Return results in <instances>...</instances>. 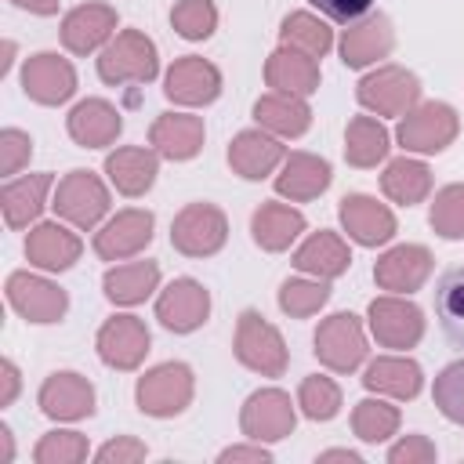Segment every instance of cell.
Masks as SVG:
<instances>
[{
  "label": "cell",
  "mask_w": 464,
  "mask_h": 464,
  "mask_svg": "<svg viewBox=\"0 0 464 464\" xmlns=\"http://www.w3.org/2000/svg\"><path fill=\"white\" fill-rule=\"evenodd\" d=\"M83 457H87V439L80 431H47L33 450L36 464H80Z\"/></svg>",
  "instance_id": "45"
},
{
  "label": "cell",
  "mask_w": 464,
  "mask_h": 464,
  "mask_svg": "<svg viewBox=\"0 0 464 464\" xmlns=\"http://www.w3.org/2000/svg\"><path fill=\"white\" fill-rule=\"evenodd\" d=\"M160 286V265L156 261H127L105 272L102 290L112 304H141Z\"/></svg>",
  "instance_id": "34"
},
{
  "label": "cell",
  "mask_w": 464,
  "mask_h": 464,
  "mask_svg": "<svg viewBox=\"0 0 464 464\" xmlns=\"http://www.w3.org/2000/svg\"><path fill=\"white\" fill-rule=\"evenodd\" d=\"M14 457V442H11V428L7 424H0V460L7 464Z\"/></svg>",
  "instance_id": "53"
},
{
  "label": "cell",
  "mask_w": 464,
  "mask_h": 464,
  "mask_svg": "<svg viewBox=\"0 0 464 464\" xmlns=\"http://www.w3.org/2000/svg\"><path fill=\"white\" fill-rule=\"evenodd\" d=\"M228 221L214 203H188L170 221V246L185 257H210L225 246Z\"/></svg>",
  "instance_id": "6"
},
{
  "label": "cell",
  "mask_w": 464,
  "mask_h": 464,
  "mask_svg": "<svg viewBox=\"0 0 464 464\" xmlns=\"http://www.w3.org/2000/svg\"><path fill=\"white\" fill-rule=\"evenodd\" d=\"M352 265V250L337 232H312L297 250H294V268L315 276V279H337Z\"/></svg>",
  "instance_id": "30"
},
{
  "label": "cell",
  "mask_w": 464,
  "mask_h": 464,
  "mask_svg": "<svg viewBox=\"0 0 464 464\" xmlns=\"http://www.w3.org/2000/svg\"><path fill=\"white\" fill-rule=\"evenodd\" d=\"M355 98L373 116H406L420 105V80L402 65H381L359 80Z\"/></svg>",
  "instance_id": "3"
},
{
  "label": "cell",
  "mask_w": 464,
  "mask_h": 464,
  "mask_svg": "<svg viewBox=\"0 0 464 464\" xmlns=\"http://www.w3.org/2000/svg\"><path fill=\"white\" fill-rule=\"evenodd\" d=\"M312 7H319L326 18H334V22H355V18H362V14H370V7H373V0H308Z\"/></svg>",
  "instance_id": "49"
},
{
  "label": "cell",
  "mask_w": 464,
  "mask_h": 464,
  "mask_svg": "<svg viewBox=\"0 0 464 464\" xmlns=\"http://www.w3.org/2000/svg\"><path fill=\"white\" fill-rule=\"evenodd\" d=\"M94 457H98L102 464H134V460L145 457V442H138V439H130V435H120V439L105 442Z\"/></svg>",
  "instance_id": "48"
},
{
  "label": "cell",
  "mask_w": 464,
  "mask_h": 464,
  "mask_svg": "<svg viewBox=\"0 0 464 464\" xmlns=\"http://www.w3.org/2000/svg\"><path fill=\"white\" fill-rule=\"evenodd\" d=\"M7 304L29 323H58L69 312V294L44 276L11 272L7 276Z\"/></svg>",
  "instance_id": "11"
},
{
  "label": "cell",
  "mask_w": 464,
  "mask_h": 464,
  "mask_svg": "<svg viewBox=\"0 0 464 464\" xmlns=\"http://www.w3.org/2000/svg\"><path fill=\"white\" fill-rule=\"evenodd\" d=\"M36 402L51 420H83L94 413V388L83 373L58 370L40 384Z\"/></svg>",
  "instance_id": "19"
},
{
  "label": "cell",
  "mask_w": 464,
  "mask_h": 464,
  "mask_svg": "<svg viewBox=\"0 0 464 464\" xmlns=\"http://www.w3.org/2000/svg\"><path fill=\"white\" fill-rule=\"evenodd\" d=\"M381 188L392 203H402V207H413L420 199H428L431 192V170L420 163V160H410V156H399L384 167L381 174Z\"/></svg>",
  "instance_id": "35"
},
{
  "label": "cell",
  "mask_w": 464,
  "mask_h": 464,
  "mask_svg": "<svg viewBox=\"0 0 464 464\" xmlns=\"http://www.w3.org/2000/svg\"><path fill=\"white\" fill-rule=\"evenodd\" d=\"M283 160H286L283 141H279L276 134H268L265 127H257V130H239V134L232 138V145H228V167H232L239 178H246V181L268 178Z\"/></svg>",
  "instance_id": "20"
},
{
  "label": "cell",
  "mask_w": 464,
  "mask_h": 464,
  "mask_svg": "<svg viewBox=\"0 0 464 464\" xmlns=\"http://www.w3.org/2000/svg\"><path fill=\"white\" fill-rule=\"evenodd\" d=\"M29 156H33V138L25 130H18V127L0 130V170H4V178H14L29 163Z\"/></svg>",
  "instance_id": "46"
},
{
  "label": "cell",
  "mask_w": 464,
  "mask_h": 464,
  "mask_svg": "<svg viewBox=\"0 0 464 464\" xmlns=\"http://www.w3.org/2000/svg\"><path fill=\"white\" fill-rule=\"evenodd\" d=\"M65 127H69V138L76 145H83V149H105V145H112L120 138L123 116L105 98H83L80 105H72Z\"/></svg>",
  "instance_id": "24"
},
{
  "label": "cell",
  "mask_w": 464,
  "mask_h": 464,
  "mask_svg": "<svg viewBox=\"0 0 464 464\" xmlns=\"http://www.w3.org/2000/svg\"><path fill=\"white\" fill-rule=\"evenodd\" d=\"M170 25L185 40H207L218 29V7L210 0H178L170 11Z\"/></svg>",
  "instance_id": "43"
},
{
  "label": "cell",
  "mask_w": 464,
  "mask_h": 464,
  "mask_svg": "<svg viewBox=\"0 0 464 464\" xmlns=\"http://www.w3.org/2000/svg\"><path fill=\"white\" fill-rule=\"evenodd\" d=\"M388 130L381 120L373 116H352L348 120V130H344V160L352 167H377L384 156H388Z\"/></svg>",
  "instance_id": "36"
},
{
  "label": "cell",
  "mask_w": 464,
  "mask_h": 464,
  "mask_svg": "<svg viewBox=\"0 0 464 464\" xmlns=\"http://www.w3.org/2000/svg\"><path fill=\"white\" fill-rule=\"evenodd\" d=\"M210 315V294L196 279H174L160 297H156V319L174 330V334H192L207 323Z\"/></svg>",
  "instance_id": "17"
},
{
  "label": "cell",
  "mask_w": 464,
  "mask_h": 464,
  "mask_svg": "<svg viewBox=\"0 0 464 464\" xmlns=\"http://www.w3.org/2000/svg\"><path fill=\"white\" fill-rule=\"evenodd\" d=\"M236 359L261 377H283L290 362L283 334L254 308H246L236 323Z\"/></svg>",
  "instance_id": "2"
},
{
  "label": "cell",
  "mask_w": 464,
  "mask_h": 464,
  "mask_svg": "<svg viewBox=\"0 0 464 464\" xmlns=\"http://www.w3.org/2000/svg\"><path fill=\"white\" fill-rule=\"evenodd\" d=\"M116 33V7L109 4H80L62 18V44L72 54H91L109 44Z\"/></svg>",
  "instance_id": "23"
},
{
  "label": "cell",
  "mask_w": 464,
  "mask_h": 464,
  "mask_svg": "<svg viewBox=\"0 0 464 464\" xmlns=\"http://www.w3.org/2000/svg\"><path fill=\"white\" fill-rule=\"evenodd\" d=\"M221 464H232V460H254V464H268L272 460V453L257 442V446H228V450H221V457H218Z\"/></svg>",
  "instance_id": "50"
},
{
  "label": "cell",
  "mask_w": 464,
  "mask_h": 464,
  "mask_svg": "<svg viewBox=\"0 0 464 464\" xmlns=\"http://www.w3.org/2000/svg\"><path fill=\"white\" fill-rule=\"evenodd\" d=\"M428 225L442 239H464V185H446L435 192L431 210H428Z\"/></svg>",
  "instance_id": "42"
},
{
  "label": "cell",
  "mask_w": 464,
  "mask_h": 464,
  "mask_svg": "<svg viewBox=\"0 0 464 464\" xmlns=\"http://www.w3.org/2000/svg\"><path fill=\"white\" fill-rule=\"evenodd\" d=\"M54 185L51 174H25V178H11L0 192V207H4V221L7 228H29L44 203H47V188Z\"/></svg>",
  "instance_id": "31"
},
{
  "label": "cell",
  "mask_w": 464,
  "mask_h": 464,
  "mask_svg": "<svg viewBox=\"0 0 464 464\" xmlns=\"http://www.w3.org/2000/svg\"><path fill=\"white\" fill-rule=\"evenodd\" d=\"M304 232V214L286 203H261L250 218V236L261 250H286Z\"/></svg>",
  "instance_id": "33"
},
{
  "label": "cell",
  "mask_w": 464,
  "mask_h": 464,
  "mask_svg": "<svg viewBox=\"0 0 464 464\" xmlns=\"http://www.w3.org/2000/svg\"><path fill=\"white\" fill-rule=\"evenodd\" d=\"M105 174L123 196H145L160 174V152L141 145H123L105 156Z\"/></svg>",
  "instance_id": "27"
},
{
  "label": "cell",
  "mask_w": 464,
  "mask_h": 464,
  "mask_svg": "<svg viewBox=\"0 0 464 464\" xmlns=\"http://www.w3.org/2000/svg\"><path fill=\"white\" fill-rule=\"evenodd\" d=\"M80 250H83L80 236L69 232L58 221H40L25 236V257H29V265H36L44 272H65V268H72L80 261Z\"/></svg>",
  "instance_id": "22"
},
{
  "label": "cell",
  "mask_w": 464,
  "mask_h": 464,
  "mask_svg": "<svg viewBox=\"0 0 464 464\" xmlns=\"http://www.w3.org/2000/svg\"><path fill=\"white\" fill-rule=\"evenodd\" d=\"M0 373H4V392H0V406H11L14 402V395H18V366L11 362V359H4L0 362Z\"/></svg>",
  "instance_id": "51"
},
{
  "label": "cell",
  "mask_w": 464,
  "mask_h": 464,
  "mask_svg": "<svg viewBox=\"0 0 464 464\" xmlns=\"http://www.w3.org/2000/svg\"><path fill=\"white\" fill-rule=\"evenodd\" d=\"M22 91L40 105H62L76 94V69L54 51L29 54L22 65Z\"/></svg>",
  "instance_id": "12"
},
{
  "label": "cell",
  "mask_w": 464,
  "mask_h": 464,
  "mask_svg": "<svg viewBox=\"0 0 464 464\" xmlns=\"http://www.w3.org/2000/svg\"><path fill=\"white\" fill-rule=\"evenodd\" d=\"M362 384L377 395H388V399H413L424 384V373L413 359L406 355H377L366 373H362Z\"/></svg>",
  "instance_id": "32"
},
{
  "label": "cell",
  "mask_w": 464,
  "mask_h": 464,
  "mask_svg": "<svg viewBox=\"0 0 464 464\" xmlns=\"http://www.w3.org/2000/svg\"><path fill=\"white\" fill-rule=\"evenodd\" d=\"M319 460H348V464H359V453H352V450H326V453H319Z\"/></svg>",
  "instance_id": "54"
},
{
  "label": "cell",
  "mask_w": 464,
  "mask_h": 464,
  "mask_svg": "<svg viewBox=\"0 0 464 464\" xmlns=\"http://www.w3.org/2000/svg\"><path fill=\"white\" fill-rule=\"evenodd\" d=\"M431 250L420 243H399L392 250H384L373 265V283L388 294H413L424 286V279L431 276Z\"/></svg>",
  "instance_id": "13"
},
{
  "label": "cell",
  "mask_w": 464,
  "mask_h": 464,
  "mask_svg": "<svg viewBox=\"0 0 464 464\" xmlns=\"http://www.w3.org/2000/svg\"><path fill=\"white\" fill-rule=\"evenodd\" d=\"M330 301V286L326 279H286L279 286V308L294 319H308L315 315L323 304Z\"/></svg>",
  "instance_id": "40"
},
{
  "label": "cell",
  "mask_w": 464,
  "mask_h": 464,
  "mask_svg": "<svg viewBox=\"0 0 464 464\" xmlns=\"http://www.w3.org/2000/svg\"><path fill=\"white\" fill-rule=\"evenodd\" d=\"M431 399L439 406V413L453 424H464V359L450 362L439 377H435V388H431Z\"/></svg>",
  "instance_id": "44"
},
{
  "label": "cell",
  "mask_w": 464,
  "mask_h": 464,
  "mask_svg": "<svg viewBox=\"0 0 464 464\" xmlns=\"http://www.w3.org/2000/svg\"><path fill=\"white\" fill-rule=\"evenodd\" d=\"M460 130V120H457V109L446 105V102H424V105H413L402 120H399V145L406 152H420V156H431V152H442L446 145H453Z\"/></svg>",
  "instance_id": "5"
},
{
  "label": "cell",
  "mask_w": 464,
  "mask_h": 464,
  "mask_svg": "<svg viewBox=\"0 0 464 464\" xmlns=\"http://www.w3.org/2000/svg\"><path fill=\"white\" fill-rule=\"evenodd\" d=\"M192 392H196V381L185 362H160L145 377H138L134 399H138V410L149 417H178L192 402Z\"/></svg>",
  "instance_id": "4"
},
{
  "label": "cell",
  "mask_w": 464,
  "mask_h": 464,
  "mask_svg": "<svg viewBox=\"0 0 464 464\" xmlns=\"http://www.w3.org/2000/svg\"><path fill=\"white\" fill-rule=\"evenodd\" d=\"M279 40L283 47H294L308 58H323L330 47H334V29L319 18V14H308V11H294L283 18L279 25Z\"/></svg>",
  "instance_id": "38"
},
{
  "label": "cell",
  "mask_w": 464,
  "mask_h": 464,
  "mask_svg": "<svg viewBox=\"0 0 464 464\" xmlns=\"http://www.w3.org/2000/svg\"><path fill=\"white\" fill-rule=\"evenodd\" d=\"M366 315H370V334L377 337L381 348H413L424 337V312L399 294L373 297Z\"/></svg>",
  "instance_id": "9"
},
{
  "label": "cell",
  "mask_w": 464,
  "mask_h": 464,
  "mask_svg": "<svg viewBox=\"0 0 464 464\" xmlns=\"http://www.w3.org/2000/svg\"><path fill=\"white\" fill-rule=\"evenodd\" d=\"M294 424H297V410L290 395L279 388L254 392L239 410V428L250 442H279L294 431Z\"/></svg>",
  "instance_id": "10"
},
{
  "label": "cell",
  "mask_w": 464,
  "mask_h": 464,
  "mask_svg": "<svg viewBox=\"0 0 464 464\" xmlns=\"http://www.w3.org/2000/svg\"><path fill=\"white\" fill-rule=\"evenodd\" d=\"M203 120L192 112H160L149 127V145L167 160H192L203 149Z\"/></svg>",
  "instance_id": "25"
},
{
  "label": "cell",
  "mask_w": 464,
  "mask_h": 464,
  "mask_svg": "<svg viewBox=\"0 0 464 464\" xmlns=\"http://www.w3.org/2000/svg\"><path fill=\"white\" fill-rule=\"evenodd\" d=\"M330 163L312 152H290L283 160V170L276 174V192L290 203H308L330 188Z\"/></svg>",
  "instance_id": "26"
},
{
  "label": "cell",
  "mask_w": 464,
  "mask_h": 464,
  "mask_svg": "<svg viewBox=\"0 0 464 464\" xmlns=\"http://www.w3.org/2000/svg\"><path fill=\"white\" fill-rule=\"evenodd\" d=\"M435 460V442L428 435H402L388 450V464H428Z\"/></svg>",
  "instance_id": "47"
},
{
  "label": "cell",
  "mask_w": 464,
  "mask_h": 464,
  "mask_svg": "<svg viewBox=\"0 0 464 464\" xmlns=\"http://www.w3.org/2000/svg\"><path fill=\"white\" fill-rule=\"evenodd\" d=\"M98 355L112 370H138L149 352V326L138 315H112L98 330Z\"/></svg>",
  "instance_id": "15"
},
{
  "label": "cell",
  "mask_w": 464,
  "mask_h": 464,
  "mask_svg": "<svg viewBox=\"0 0 464 464\" xmlns=\"http://www.w3.org/2000/svg\"><path fill=\"white\" fill-rule=\"evenodd\" d=\"M352 431L362 442H384L399 431V410L384 399H362L352 410Z\"/></svg>",
  "instance_id": "39"
},
{
  "label": "cell",
  "mask_w": 464,
  "mask_h": 464,
  "mask_svg": "<svg viewBox=\"0 0 464 464\" xmlns=\"http://www.w3.org/2000/svg\"><path fill=\"white\" fill-rule=\"evenodd\" d=\"M315 359L334 373H352L366 359V334L352 312H334L315 330Z\"/></svg>",
  "instance_id": "8"
},
{
  "label": "cell",
  "mask_w": 464,
  "mask_h": 464,
  "mask_svg": "<svg viewBox=\"0 0 464 464\" xmlns=\"http://www.w3.org/2000/svg\"><path fill=\"white\" fill-rule=\"evenodd\" d=\"M11 4L29 11V14H54L58 11V0H11Z\"/></svg>",
  "instance_id": "52"
},
{
  "label": "cell",
  "mask_w": 464,
  "mask_h": 464,
  "mask_svg": "<svg viewBox=\"0 0 464 464\" xmlns=\"http://www.w3.org/2000/svg\"><path fill=\"white\" fill-rule=\"evenodd\" d=\"M265 83L279 94L308 98V94L319 91V62L294 51V47H279L265 62Z\"/></svg>",
  "instance_id": "28"
},
{
  "label": "cell",
  "mask_w": 464,
  "mask_h": 464,
  "mask_svg": "<svg viewBox=\"0 0 464 464\" xmlns=\"http://www.w3.org/2000/svg\"><path fill=\"white\" fill-rule=\"evenodd\" d=\"M163 94L178 105H210L221 94V72L214 62L185 54L163 76Z\"/></svg>",
  "instance_id": "16"
},
{
  "label": "cell",
  "mask_w": 464,
  "mask_h": 464,
  "mask_svg": "<svg viewBox=\"0 0 464 464\" xmlns=\"http://www.w3.org/2000/svg\"><path fill=\"white\" fill-rule=\"evenodd\" d=\"M297 406H301V413L308 420H334L337 410H341V388L330 377L312 373L297 388Z\"/></svg>",
  "instance_id": "41"
},
{
  "label": "cell",
  "mask_w": 464,
  "mask_h": 464,
  "mask_svg": "<svg viewBox=\"0 0 464 464\" xmlns=\"http://www.w3.org/2000/svg\"><path fill=\"white\" fill-rule=\"evenodd\" d=\"M254 120H257V127H265L276 138H301L312 127V109L297 94L268 91L254 102Z\"/></svg>",
  "instance_id": "29"
},
{
  "label": "cell",
  "mask_w": 464,
  "mask_h": 464,
  "mask_svg": "<svg viewBox=\"0 0 464 464\" xmlns=\"http://www.w3.org/2000/svg\"><path fill=\"white\" fill-rule=\"evenodd\" d=\"M341 225L344 232L359 243V246H381L395 236V214L377 203L373 196H362V192H352L341 199Z\"/></svg>",
  "instance_id": "21"
},
{
  "label": "cell",
  "mask_w": 464,
  "mask_h": 464,
  "mask_svg": "<svg viewBox=\"0 0 464 464\" xmlns=\"http://www.w3.org/2000/svg\"><path fill=\"white\" fill-rule=\"evenodd\" d=\"M160 72V54L156 44L138 33V29H123L116 33L102 54H98V76L109 87H123V83H149Z\"/></svg>",
  "instance_id": "1"
},
{
  "label": "cell",
  "mask_w": 464,
  "mask_h": 464,
  "mask_svg": "<svg viewBox=\"0 0 464 464\" xmlns=\"http://www.w3.org/2000/svg\"><path fill=\"white\" fill-rule=\"evenodd\" d=\"M51 207L58 210L62 221H69L76 228H94L109 214V188L91 170H69L54 185V203Z\"/></svg>",
  "instance_id": "7"
},
{
  "label": "cell",
  "mask_w": 464,
  "mask_h": 464,
  "mask_svg": "<svg viewBox=\"0 0 464 464\" xmlns=\"http://www.w3.org/2000/svg\"><path fill=\"white\" fill-rule=\"evenodd\" d=\"M435 315L446 341L464 348V265H453L442 272L435 286Z\"/></svg>",
  "instance_id": "37"
},
{
  "label": "cell",
  "mask_w": 464,
  "mask_h": 464,
  "mask_svg": "<svg viewBox=\"0 0 464 464\" xmlns=\"http://www.w3.org/2000/svg\"><path fill=\"white\" fill-rule=\"evenodd\" d=\"M152 225H156V218L149 210H141V207L120 210L116 218H109L94 232L98 257H105V261H127V257H134L138 250H145L152 243Z\"/></svg>",
  "instance_id": "14"
},
{
  "label": "cell",
  "mask_w": 464,
  "mask_h": 464,
  "mask_svg": "<svg viewBox=\"0 0 464 464\" xmlns=\"http://www.w3.org/2000/svg\"><path fill=\"white\" fill-rule=\"evenodd\" d=\"M392 47H395V29L384 14H362L348 22V29L341 33V62L348 69H366L388 58Z\"/></svg>",
  "instance_id": "18"
}]
</instances>
